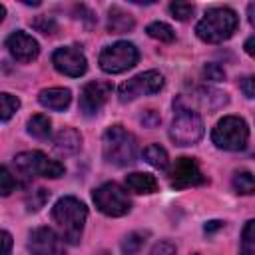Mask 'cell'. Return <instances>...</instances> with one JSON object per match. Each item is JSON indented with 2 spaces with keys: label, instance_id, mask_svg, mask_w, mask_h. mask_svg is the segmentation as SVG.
Here are the masks:
<instances>
[{
  "label": "cell",
  "instance_id": "obj_17",
  "mask_svg": "<svg viewBox=\"0 0 255 255\" xmlns=\"http://www.w3.org/2000/svg\"><path fill=\"white\" fill-rule=\"evenodd\" d=\"M195 100L207 110V112H217L219 108H223L229 98L225 92L217 90V88H211V86H201L195 90Z\"/></svg>",
  "mask_w": 255,
  "mask_h": 255
},
{
  "label": "cell",
  "instance_id": "obj_24",
  "mask_svg": "<svg viewBox=\"0 0 255 255\" xmlns=\"http://www.w3.org/2000/svg\"><path fill=\"white\" fill-rule=\"evenodd\" d=\"M239 255H255V219H249L241 231Z\"/></svg>",
  "mask_w": 255,
  "mask_h": 255
},
{
  "label": "cell",
  "instance_id": "obj_40",
  "mask_svg": "<svg viewBox=\"0 0 255 255\" xmlns=\"http://www.w3.org/2000/svg\"><path fill=\"white\" fill-rule=\"evenodd\" d=\"M191 255H199V253H191Z\"/></svg>",
  "mask_w": 255,
  "mask_h": 255
},
{
  "label": "cell",
  "instance_id": "obj_13",
  "mask_svg": "<svg viewBox=\"0 0 255 255\" xmlns=\"http://www.w3.org/2000/svg\"><path fill=\"white\" fill-rule=\"evenodd\" d=\"M28 251L32 255H66L60 235L50 227H36L30 233Z\"/></svg>",
  "mask_w": 255,
  "mask_h": 255
},
{
  "label": "cell",
  "instance_id": "obj_19",
  "mask_svg": "<svg viewBox=\"0 0 255 255\" xmlns=\"http://www.w3.org/2000/svg\"><path fill=\"white\" fill-rule=\"evenodd\" d=\"M126 187L133 193H155L157 191V179L151 173H141V171H133L129 175H126Z\"/></svg>",
  "mask_w": 255,
  "mask_h": 255
},
{
  "label": "cell",
  "instance_id": "obj_36",
  "mask_svg": "<svg viewBox=\"0 0 255 255\" xmlns=\"http://www.w3.org/2000/svg\"><path fill=\"white\" fill-rule=\"evenodd\" d=\"M243 48H245V52H247L251 58H255V36L247 38V40H245V44H243Z\"/></svg>",
  "mask_w": 255,
  "mask_h": 255
},
{
  "label": "cell",
  "instance_id": "obj_28",
  "mask_svg": "<svg viewBox=\"0 0 255 255\" xmlns=\"http://www.w3.org/2000/svg\"><path fill=\"white\" fill-rule=\"evenodd\" d=\"M169 12H171V16H173L175 20L185 22V20H189V18L193 16L195 6L189 4V2H171V4H169Z\"/></svg>",
  "mask_w": 255,
  "mask_h": 255
},
{
  "label": "cell",
  "instance_id": "obj_26",
  "mask_svg": "<svg viewBox=\"0 0 255 255\" xmlns=\"http://www.w3.org/2000/svg\"><path fill=\"white\" fill-rule=\"evenodd\" d=\"M0 104H2V122H8L16 114V110L20 108V100L8 92L0 94Z\"/></svg>",
  "mask_w": 255,
  "mask_h": 255
},
{
  "label": "cell",
  "instance_id": "obj_20",
  "mask_svg": "<svg viewBox=\"0 0 255 255\" xmlns=\"http://www.w3.org/2000/svg\"><path fill=\"white\" fill-rule=\"evenodd\" d=\"M26 129L32 137H38V139H46L50 137V131H52V122L48 116H42V114H36L28 120L26 124Z\"/></svg>",
  "mask_w": 255,
  "mask_h": 255
},
{
  "label": "cell",
  "instance_id": "obj_16",
  "mask_svg": "<svg viewBox=\"0 0 255 255\" xmlns=\"http://www.w3.org/2000/svg\"><path fill=\"white\" fill-rule=\"evenodd\" d=\"M38 102L54 112H62L72 102V92L68 88H46L38 94Z\"/></svg>",
  "mask_w": 255,
  "mask_h": 255
},
{
  "label": "cell",
  "instance_id": "obj_27",
  "mask_svg": "<svg viewBox=\"0 0 255 255\" xmlns=\"http://www.w3.org/2000/svg\"><path fill=\"white\" fill-rule=\"evenodd\" d=\"M48 197H50V191H46L42 187L36 191H30L26 195V209L28 211H40L44 207V203L48 201Z\"/></svg>",
  "mask_w": 255,
  "mask_h": 255
},
{
  "label": "cell",
  "instance_id": "obj_34",
  "mask_svg": "<svg viewBox=\"0 0 255 255\" xmlns=\"http://www.w3.org/2000/svg\"><path fill=\"white\" fill-rule=\"evenodd\" d=\"M139 120H141V124H143L145 128H155V126L161 122V118H159V114H157L155 110H145Z\"/></svg>",
  "mask_w": 255,
  "mask_h": 255
},
{
  "label": "cell",
  "instance_id": "obj_3",
  "mask_svg": "<svg viewBox=\"0 0 255 255\" xmlns=\"http://www.w3.org/2000/svg\"><path fill=\"white\" fill-rule=\"evenodd\" d=\"M169 137L175 145H193L203 137L201 116L189 106H185L181 96L173 100V120L169 128Z\"/></svg>",
  "mask_w": 255,
  "mask_h": 255
},
{
  "label": "cell",
  "instance_id": "obj_4",
  "mask_svg": "<svg viewBox=\"0 0 255 255\" xmlns=\"http://www.w3.org/2000/svg\"><path fill=\"white\" fill-rule=\"evenodd\" d=\"M102 151L108 163L126 167L131 165L137 157V141L126 128L110 126L102 137Z\"/></svg>",
  "mask_w": 255,
  "mask_h": 255
},
{
  "label": "cell",
  "instance_id": "obj_8",
  "mask_svg": "<svg viewBox=\"0 0 255 255\" xmlns=\"http://www.w3.org/2000/svg\"><path fill=\"white\" fill-rule=\"evenodd\" d=\"M96 207L110 217H122L126 213H129L131 209V199L128 195V191H124V187H120L114 181H108L104 185H100L98 189H94L92 195Z\"/></svg>",
  "mask_w": 255,
  "mask_h": 255
},
{
  "label": "cell",
  "instance_id": "obj_2",
  "mask_svg": "<svg viewBox=\"0 0 255 255\" xmlns=\"http://www.w3.org/2000/svg\"><path fill=\"white\" fill-rule=\"evenodd\" d=\"M237 26H239V18L235 10H231L229 6H215L207 10L205 16L197 22L195 34L199 40L207 44H219L229 40L235 34Z\"/></svg>",
  "mask_w": 255,
  "mask_h": 255
},
{
  "label": "cell",
  "instance_id": "obj_1",
  "mask_svg": "<svg viewBox=\"0 0 255 255\" xmlns=\"http://www.w3.org/2000/svg\"><path fill=\"white\" fill-rule=\"evenodd\" d=\"M52 219L60 229V237L70 245H78L88 219V207L78 197L66 195L60 197L52 207Z\"/></svg>",
  "mask_w": 255,
  "mask_h": 255
},
{
  "label": "cell",
  "instance_id": "obj_21",
  "mask_svg": "<svg viewBox=\"0 0 255 255\" xmlns=\"http://www.w3.org/2000/svg\"><path fill=\"white\" fill-rule=\"evenodd\" d=\"M143 157L149 165L157 167V169H167L169 167V157H167V151L159 145V143H149L145 149H143Z\"/></svg>",
  "mask_w": 255,
  "mask_h": 255
},
{
  "label": "cell",
  "instance_id": "obj_37",
  "mask_svg": "<svg viewBox=\"0 0 255 255\" xmlns=\"http://www.w3.org/2000/svg\"><path fill=\"white\" fill-rule=\"evenodd\" d=\"M221 227H223V221H215V219H213V221H207L203 229H205V233H211V231H217V229H221Z\"/></svg>",
  "mask_w": 255,
  "mask_h": 255
},
{
  "label": "cell",
  "instance_id": "obj_5",
  "mask_svg": "<svg viewBox=\"0 0 255 255\" xmlns=\"http://www.w3.org/2000/svg\"><path fill=\"white\" fill-rule=\"evenodd\" d=\"M14 167H16V175L22 177L24 183L32 181L34 177H60L66 173V167L56 161L50 159L48 155H44L42 151H22L14 157Z\"/></svg>",
  "mask_w": 255,
  "mask_h": 255
},
{
  "label": "cell",
  "instance_id": "obj_6",
  "mask_svg": "<svg viewBox=\"0 0 255 255\" xmlns=\"http://www.w3.org/2000/svg\"><path fill=\"white\" fill-rule=\"evenodd\" d=\"M211 141L225 151H241L247 147L249 141V128L247 122L239 116H225L217 122L211 131Z\"/></svg>",
  "mask_w": 255,
  "mask_h": 255
},
{
  "label": "cell",
  "instance_id": "obj_38",
  "mask_svg": "<svg viewBox=\"0 0 255 255\" xmlns=\"http://www.w3.org/2000/svg\"><path fill=\"white\" fill-rule=\"evenodd\" d=\"M247 18H249V24L255 28V2H251L247 6Z\"/></svg>",
  "mask_w": 255,
  "mask_h": 255
},
{
  "label": "cell",
  "instance_id": "obj_12",
  "mask_svg": "<svg viewBox=\"0 0 255 255\" xmlns=\"http://www.w3.org/2000/svg\"><path fill=\"white\" fill-rule=\"evenodd\" d=\"M112 90H114L112 84L104 82V80H94V82L86 84L80 92V112L88 118L96 116L110 100Z\"/></svg>",
  "mask_w": 255,
  "mask_h": 255
},
{
  "label": "cell",
  "instance_id": "obj_14",
  "mask_svg": "<svg viewBox=\"0 0 255 255\" xmlns=\"http://www.w3.org/2000/svg\"><path fill=\"white\" fill-rule=\"evenodd\" d=\"M4 44H6L8 52H10V56H12L16 62H22V64H28V62L36 60L38 54H40L38 42H36L30 34H26V32H22V30L12 32V34L6 38Z\"/></svg>",
  "mask_w": 255,
  "mask_h": 255
},
{
  "label": "cell",
  "instance_id": "obj_23",
  "mask_svg": "<svg viewBox=\"0 0 255 255\" xmlns=\"http://www.w3.org/2000/svg\"><path fill=\"white\" fill-rule=\"evenodd\" d=\"M145 32H147L149 38L159 40V42H173L175 40L173 28L169 24H165V22H151V24H147Z\"/></svg>",
  "mask_w": 255,
  "mask_h": 255
},
{
  "label": "cell",
  "instance_id": "obj_7",
  "mask_svg": "<svg viewBox=\"0 0 255 255\" xmlns=\"http://www.w3.org/2000/svg\"><path fill=\"white\" fill-rule=\"evenodd\" d=\"M139 60V52L131 42H116L100 52V68L106 74H122L133 68Z\"/></svg>",
  "mask_w": 255,
  "mask_h": 255
},
{
  "label": "cell",
  "instance_id": "obj_9",
  "mask_svg": "<svg viewBox=\"0 0 255 255\" xmlns=\"http://www.w3.org/2000/svg\"><path fill=\"white\" fill-rule=\"evenodd\" d=\"M161 88H163V76L157 70H147V72H141V74L129 78L128 82H124L118 90V96H120L122 104H128L139 96L157 94Z\"/></svg>",
  "mask_w": 255,
  "mask_h": 255
},
{
  "label": "cell",
  "instance_id": "obj_29",
  "mask_svg": "<svg viewBox=\"0 0 255 255\" xmlns=\"http://www.w3.org/2000/svg\"><path fill=\"white\" fill-rule=\"evenodd\" d=\"M32 28H36L38 32H42V34H46V36H52L58 26H56V22H54L52 16H36V18L32 20Z\"/></svg>",
  "mask_w": 255,
  "mask_h": 255
},
{
  "label": "cell",
  "instance_id": "obj_18",
  "mask_svg": "<svg viewBox=\"0 0 255 255\" xmlns=\"http://www.w3.org/2000/svg\"><path fill=\"white\" fill-rule=\"evenodd\" d=\"M133 26H135V22H133L131 14H128L120 6L110 8V12H108V32L110 34H126L129 30H133Z\"/></svg>",
  "mask_w": 255,
  "mask_h": 255
},
{
  "label": "cell",
  "instance_id": "obj_11",
  "mask_svg": "<svg viewBox=\"0 0 255 255\" xmlns=\"http://www.w3.org/2000/svg\"><path fill=\"white\" fill-rule=\"evenodd\" d=\"M52 64L60 74L70 76V78H80L88 70V60L78 46H62L54 50Z\"/></svg>",
  "mask_w": 255,
  "mask_h": 255
},
{
  "label": "cell",
  "instance_id": "obj_39",
  "mask_svg": "<svg viewBox=\"0 0 255 255\" xmlns=\"http://www.w3.org/2000/svg\"><path fill=\"white\" fill-rule=\"evenodd\" d=\"M100 255H110V253H100Z\"/></svg>",
  "mask_w": 255,
  "mask_h": 255
},
{
  "label": "cell",
  "instance_id": "obj_33",
  "mask_svg": "<svg viewBox=\"0 0 255 255\" xmlns=\"http://www.w3.org/2000/svg\"><path fill=\"white\" fill-rule=\"evenodd\" d=\"M239 88L245 98H255V76H245L239 82Z\"/></svg>",
  "mask_w": 255,
  "mask_h": 255
},
{
  "label": "cell",
  "instance_id": "obj_30",
  "mask_svg": "<svg viewBox=\"0 0 255 255\" xmlns=\"http://www.w3.org/2000/svg\"><path fill=\"white\" fill-rule=\"evenodd\" d=\"M14 187H16V179L12 177L10 169L6 165H2V169H0V193L6 197L14 191Z\"/></svg>",
  "mask_w": 255,
  "mask_h": 255
},
{
  "label": "cell",
  "instance_id": "obj_10",
  "mask_svg": "<svg viewBox=\"0 0 255 255\" xmlns=\"http://www.w3.org/2000/svg\"><path fill=\"white\" fill-rule=\"evenodd\" d=\"M207 181V177L203 175L199 163L193 157H177L175 163L169 169V185L173 189H185V187H195V185H203Z\"/></svg>",
  "mask_w": 255,
  "mask_h": 255
},
{
  "label": "cell",
  "instance_id": "obj_31",
  "mask_svg": "<svg viewBox=\"0 0 255 255\" xmlns=\"http://www.w3.org/2000/svg\"><path fill=\"white\" fill-rule=\"evenodd\" d=\"M203 76H205V80L221 82V80H225V70H223L219 64L209 62V64H205V66H203Z\"/></svg>",
  "mask_w": 255,
  "mask_h": 255
},
{
  "label": "cell",
  "instance_id": "obj_22",
  "mask_svg": "<svg viewBox=\"0 0 255 255\" xmlns=\"http://www.w3.org/2000/svg\"><path fill=\"white\" fill-rule=\"evenodd\" d=\"M231 185L237 193L241 195H253L255 193V175L251 171H235L233 173V179H231Z\"/></svg>",
  "mask_w": 255,
  "mask_h": 255
},
{
  "label": "cell",
  "instance_id": "obj_25",
  "mask_svg": "<svg viewBox=\"0 0 255 255\" xmlns=\"http://www.w3.org/2000/svg\"><path fill=\"white\" fill-rule=\"evenodd\" d=\"M145 237H147V231H133V233H129L122 241V253L124 255H137L139 249L145 243Z\"/></svg>",
  "mask_w": 255,
  "mask_h": 255
},
{
  "label": "cell",
  "instance_id": "obj_15",
  "mask_svg": "<svg viewBox=\"0 0 255 255\" xmlns=\"http://www.w3.org/2000/svg\"><path fill=\"white\" fill-rule=\"evenodd\" d=\"M82 147V135L76 128H62L54 135V149L62 155H74Z\"/></svg>",
  "mask_w": 255,
  "mask_h": 255
},
{
  "label": "cell",
  "instance_id": "obj_35",
  "mask_svg": "<svg viewBox=\"0 0 255 255\" xmlns=\"http://www.w3.org/2000/svg\"><path fill=\"white\" fill-rule=\"evenodd\" d=\"M2 243H4L2 255H10V249H12V235H10L8 231H2Z\"/></svg>",
  "mask_w": 255,
  "mask_h": 255
},
{
  "label": "cell",
  "instance_id": "obj_32",
  "mask_svg": "<svg viewBox=\"0 0 255 255\" xmlns=\"http://www.w3.org/2000/svg\"><path fill=\"white\" fill-rule=\"evenodd\" d=\"M175 253L177 249L171 241H157L149 251V255H175Z\"/></svg>",
  "mask_w": 255,
  "mask_h": 255
}]
</instances>
